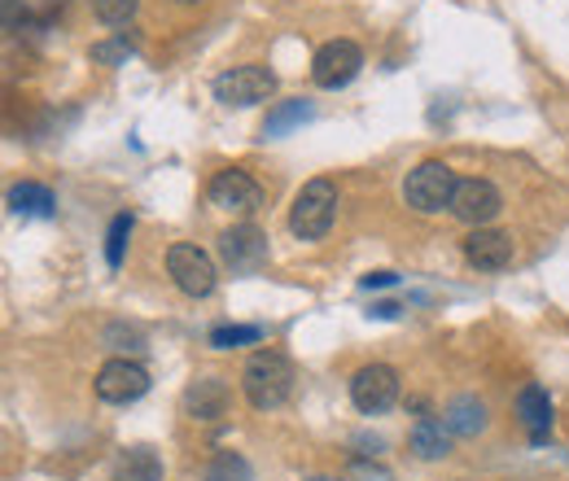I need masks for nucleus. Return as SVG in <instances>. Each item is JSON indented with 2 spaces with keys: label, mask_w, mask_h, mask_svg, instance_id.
I'll return each mask as SVG.
<instances>
[{
  "label": "nucleus",
  "mask_w": 569,
  "mask_h": 481,
  "mask_svg": "<svg viewBox=\"0 0 569 481\" xmlns=\"http://www.w3.org/2000/svg\"><path fill=\"white\" fill-rule=\"evenodd\" d=\"M447 429L456 433V438H478L482 429H487V403L478 399V394H460V399H451L447 403Z\"/></svg>",
  "instance_id": "nucleus-15"
},
{
  "label": "nucleus",
  "mask_w": 569,
  "mask_h": 481,
  "mask_svg": "<svg viewBox=\"0 0 569 481\" xmlns=\"http://www.w3.org/2000/svg\"><path fill=\"white\" fill-rule=\"evenodd\" d=\"M207 198H211V207L232 210V214H250V210L263 207V189H259V180L246 176L241 167L214 171L211 184H207Z\"/></svg>",
  "instance_id": "nucleus-11"
},
{
  "label": "nucleus",
  "mask_w": 569,
  "mask_h": 481,
  "mask_svg": "<svg viewBox=\"0 0 569 481\" xmlns=\"http://www.w3.org/2000/svg\"><path fill=\"white\" fill-rule=\"evenodd\" d=\"M211 88L219 106L246 110V106H259V101H268V97L277 92V74L268 67H232V70H223V74H214Z\"/></svg>",
  "instance_id": "nucleus-4"
},
{
  "label": "nucleus",
  "mask_w": 569,
  "mask_h": 481,
  "mask_svg": "<svg viewBox=\"0 0 569 481\" xmlns=\"http://www.w3.org/2000/svg\"><path fill=\"white\" fill-rule=\"evenodd\" d=\"M27 18H31V13H27V4L4 0V31H9V36H18V31L27 27Z\"/></svg>",
  "instance_id": "nucleus-25"
},
{
  "label": "nucleus",
  "mask_w": 569,
  "mask_h": 481,
  "mask_svg": "<svg viewBox=\"0 0 569 481\" xmlns=\"http://www.w3.org/2000/svg\"><path fill=\"white\" fill-rule=\"evenodd\" d=\"M184 412L193 415V420H219V415L228 412V385H223L219 377L193 381V385L184 390Z\"/></svg>",
  "instance_id": "nucleus-14"
},
{
  "label": "nucleus",
  "mask_w": 569,
  "mask_h": 481,
  "mask_svg": "<svg viewBox=\"0 0 569 481\" xmlns=\"http://www.w3.org/2000/svg\"><path fill=\"white\" fill-rule=\"evenodd\" d=\"M316 110H311V101H302V97H293V101H277L272 110H268V119H263V137H284V132H293L298 123H307Z\"/></svg>",
  "instance_id": "nucleus-19"
},
{
  "label": "nucleus",
  "mask_w": 569,
  "mask_h": 481,
  "mask_svg": "<svg viewBox=\"0 0 569 481\" xmlns=\"http://www.w3.org/2000/svg\"><path fill=\"white\" fill-rule=\"evenodd\" d=\"M132 228H137L132 210L114 214V223H110V232H106V263H110V268H119V263H123V250H128V237H132Z\"/></svg>",
  "instance_id": "nucleus-22"
},
{
  "label": "nucleus",
  "mask_w": 569,
  "mask_h": 481,
  "mask_svg": "<svg viewBox=\"0 0 569 481\" xmlns=\"http://www.w3.org/2000/svg\"><path fill=\"white\" fill-rule=\"evenodd\" d=\"M517 420H521V429L530 433L535 447H543L552 438V399H548L543 385H526L517 394Z\"/></svg>",
  "instance_id": "nucleus-13"
},
{
  "label": "nucleus",
  "mask_w": 569,
  "mask_h": 481,
  "mask_svg": "<svg viewBox=\"0 0 569 481\" xmlns=\"http://www.w3.org/2000/svg\"><path fill=\"white\" fill-rule=\"evenodd\" d=\"M219 259L223 268H232L237 275L259 272L268 263V232H259L254 223H237L219 237Z\"/></svg>",
  "instance_id": "nucleus-10"
},
{
  "label": "nucleus",
  "mask_w": 569,
  "mask_h": 481,
  "mask_svg": "<svg viewBox=\"0 0 569 481\" xmlns=\"http://www.w3.org/2000/svg\"><path fill=\"white\" fill-rule=\"evenodd\" d=\"M465 259L478 272H503L512 263V237L496 232V228H473L465 237Z\"/></svg>",
  "instance_id": "nucleus-12"
},
{
  "label": "nucleus",
  "mask_w": 569,
  "mask_h": 481,
  "mask_svg": "<svg viewBox=\"0 0 569 481\" xmlns=\"http://www.w3.org/2000/svg\"><path fill=\"white\" fill-rule=\"evenodd\" d=\"M114 481H162V460L149 447H128L114 460Z\"/></svg>",
  "instance_id": "nucleus-18"
},
{
  "label": "nucleus",
  "mask_w": 569,
  "mask_h": 481,
  "mask_svg": "<svg viewBox=\"0 0 569 481\" xmlns=\"http://www.w3.org/2000/svg\"><path fill=\"white\" fill-rule=\"evenodd\" d=\"M359 284L372 293V289H390V284H399V275H395V272H368L363 280H359Z\"/></svg>",
  "instance_id": "nucleus-26"
},
{
  "label": "nucleus",
  "mask_w": 569,
  "mask_h": 481,
  "mask_svg": "<svg viewBox=\"0 0 569 481\" xmlns=\"http://www.w3.org/2000/svg\"><path fill=\"white\" fill-rule=\"evenodd\" d=\"M207 481H254V469H250L246 455H237V451H219V455L211 460V469H207Z\"/></svg>",
  "instance_id": "nucleus-21"
},
{
  "label": "nucleus",
  "mask_w": 569,
  "mask_h": 481,
  "mask_svg": "<svg viewBox=\"0 0 569 481\" xmlns=\"http://www.w3.org/2000/svg\"><path fill=\"white\" fill-rule=\"evenodd\" d=\"M137 4H141V0H92V13H97V22H106V27H128V22L137 18Z\"/></svg>",
  "instance_id": "nucleus-24"
},
{
  "label": "nucleus",
  "mask_w": 569,
  "mask_h": 481,
  "mask_svg": "<svg viewBox=\"0 0 569 481\" xmlns=\"http://www.w3.org/2000/svg\"><path fill=\"white\" fill-rule=\"evenodd\" d=\"M58 207V198H53V189L49 184H36V180H22V184H13L9 189V210L13 214H31V219H49Z\"/></svg>",
  "instance_id": "nucleus-16"
},
{
  "label": "nucleus",
  "mask_w": 569,
  "mask_h": 481,
  "mask_svg": "<svg viewBox=\"0 0 569 481\" xmlns=\"http://www.w3.org/2000/svg\"><path fill=\"white\" fill-rule=\"evenodd\" d=\"M451 429H447V420H433V415H421L417 420V429H412V451L421 455V460H442L447 451H451Z\"/></svg>",
  "instance_id": "nucleus-17"
},
{
  "label": "nucleus",
  "mask_w": 569,
  "mask_h": 481,
  "mask_svg": "<svg viewBox=\"0 0 569 481\" xmlns=\"http://www.w3.org/2000/svg\"><path fill=\"white\" fill-rule=\"evenodd\" d=\"M307 481H333V478H307Z\"/></svg>",
  "instance_id": "nucleus-28"
},
{
  "label": "nucleus",
  "mask_w": 569,
  "mask_h": 481,
  "mask_svg": "<svg viewBox=\"0 0 569 481\" xmlns=\"http://www.w3.org/2000/svg\"><path fill=\"white\" fill-rule=\"evenodd\" d=\"M254 342H263V329L259 324H219V329H211L214 350H237V345H254Z\"/></svg>",
  "instance_id": "nucleus-23"
},
{
  "label": "nucleus",
  "mask_w": 569,
  "mask_h": 481,
  "mask_svg": "<svg viewBox=\"0 0 569 481\" xmlns=\"http://www.w3.org/2000/svg\"><path fill=\"white\" fill-rule=\"evenodd\" d=\"M351 403L363 415H381L399 403V372L390 363H363L351 377Z\"/></svg>",
  "instance_id": "nucleus-6"
},
{
  "label": "nucleus",
  "mask_w": 569,
  "mask_h": 481,
  "mask_svg": "<svg viewBox=\"0 0 569 481\" xmlns=\"http://www.w3.org/2000/svg\"><path fill=\"white\" fill-rule=\"evenodd\" d=\"M92 385H97V399H101V403H110V408H128V403L144 399V390H149V372H144L137 359H106Z\"/></svg>",
  "instance_id": "nucleus-7"
},
{
  "label": "nucleus",
  "mask_w": 569,
  "mask_h": 481,
  "mask_svg": "<svg viewBox=\"0 0 569 481\" xmlns=\"http://www.w3.org/2000/svg\"><path fill=\"white\" fill-rule=\"evenodd\" d=\"M338 219V184L333 180H307L289 207V232L298 241H320L329 237Z\"/></svg>",
  "instance_id": "nucleus-2"
},
{
  "label": "nucleus",
  "mask_w": 569,
  "mask_h": 481,
  "mask_svg": "<svg viewBox=\"0 0 569 481\" xmlns=\"http://www.w3.org/2000/svg\"><path fill=\"white\" fill-rule=\"evenodd\" d=\"M451 193H456V171L447 162H438V158L421 162L403 180V202L417 214H438L442 207H451Z\"/></svg>",
  "instance_id": "nucleus-3"
},
{
  "label": "nucleus",
  "mask_w": 569,
  "mask_h": 481,
  "mask_svg": "<svg viewBox=\"0 0 569 481\" xmlns=\"http://www.w3.org/2000/svg\"><path fill=\"white\" fill-rule=\"evenodd\" d=\"M447 210L460 223H469V228H487L499 210H503V198H499V189L491 180L469 176V180H456V193H451V207Z\"/></svg>",
  "instance_id": "nucleus-9"
},
{
  "label": "nucleus",
  "mask_w": 569,
  "mask_h": 481,
  "mask_svg": "<svg viewBox=\"0 0 569 481\" xmlns=\"http://www.w3.org/2000/svg\"><path fill=\"white\" fill-rule=\"evenodd\" d=\"M132 53H137V40H132V36H110V40H97V44L88 49V58H92L97 67H123Z\"/></svg>",
  "instance_id": "nucleus-20"
},
{
  "label": "nucleus",
  "mask_w": 569,
  "mask_h": 481,
  "mask_svg": "<svg viewBox=\"0 0 569 481\" xmlns=\"http://www.w3.org/2000/svg\"><path fill=\"white\" fill-rule=\"evenodd\" d=\"M359 70H363V49H359L356 40H329V44H320V53L311 58V79H316V88H325V92L347 88Z\"/></svg>",
  "instance_id": "nucleus-8"
},
{
  "label": "nucleus",
  "mask_w": 569,
  "mask_h": 481,
  "mask_svg": "<svg viewBox=\"0 0 569 481\" xmlns=\"http://www.w3.org/2000/svg\"><path fill=\"white\" fill-rule=\"evenodd\" d=\"M176 4H198V0H176Z\"/></svg>",
  "instance_id": "nucleus-27"
},
{
  "label": "nucleus",
  "mask_w": 569,
  "mask_h": 481,
  "mask_svg": "<svg viewBox=\"0 0 569 481\" xmlns=\"http://www.w3.org/2000/svg\"><path fill=\"white\" fill-rule=\"evenodd\" d=\"M167 272L176 280V289L189 293V298H211L214 280H219L211 254L198 250V245H189V241H180V245L167 250Z\"/></svg>",
  "instance_id": "nucleus-5"
},
{
  "label": "nucleus",
  "mask_w": 569,
  "mask_h": 481,
  "mask_svg": "<svg viewBox=\"0 0 569 481\" xmlns=\"http://www.w3.org/2000/svg\"><path fill=\"white\" fill-rule=\"evenodd\" d=\"M241 394L250 399V408L259 412H277L293 394V363L281 350H254L241 368Z\"/></svg>",
  "instance_id": "nucleus-1"
}]
</instances>
